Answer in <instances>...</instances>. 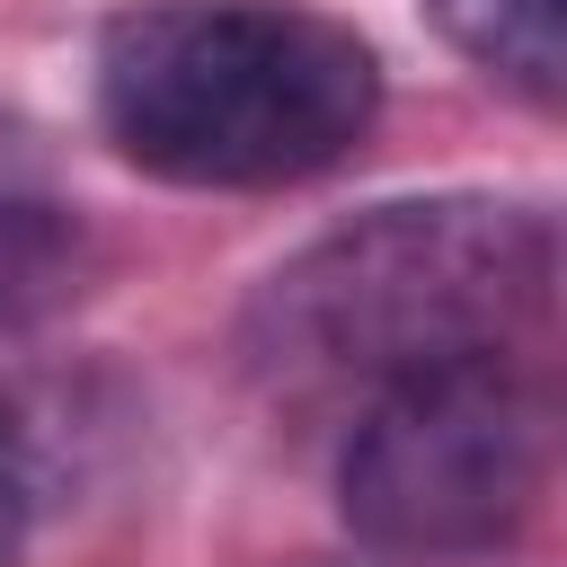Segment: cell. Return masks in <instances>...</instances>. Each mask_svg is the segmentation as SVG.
<instances>
[{
	"instance_id": "cell-1",
	"label": "cell",
	"mask_w": 567,
	"mask_h": 567,
	"mask_svg": "<svg viewBox=\"0 0 567 567\" xmlns=\"http://www.w3.org/2000/svg\"><path fill=\"white\" fill-rule=\"evenodd\" d=\"M558 301V213L540 195H390L301 239L239 310V354L284 399L390 390L443 363L523 354Z\"/></svg>"
},
{
	"instance_id": "cell-2",
	"label": "cell",
	"mask_w": 567,
	"mask_h": 567,
	"mask_svg": "<svg viewBox=\"0 0 567 567\" xmlns=\"http://www.w3.org/2000/svg\"><path fill=\"white\" fill-rule=\"evenodd\" d=\"M89 97L115 159L159 186H301L372 133L381 44L319 0H124Z\"/></svg>"
},
{
	"instance_id": "cell-3",
	"label": "cell",
	"mask_w": 567,
	"mask_h": 567,
	"mask_svg": "<svg viewBox=\"0 0 567 567\" xmlns=\"http://www.w3.org/2000/svg\"><path fill=\"white\" fill-rule=\"evenodd\" d=\"M558 408L523 354L443 363L363 399L337 452V514L372 558H487L549 496Z\"/></svg>"
},
{
	"instance_id": "cell-4",
	"label": "cell",
	"mask_w": 567,
	"mask_h": 567,
	"mask_svg": "<svg viewBox=\"0 0 567 567\" xmlns=\"http://www.w3.org/2000/svg\"><path fill=\"white\" fill-rule=\"evenodd\" d=\"M416 9L478 80L558 115V97H567V0H416Z\"/></svg>"
},
{
	"instance_id": "cell-5",
	"label": "cell",
	"mask_w": 567,
	"mask_h": 567,
	"mask_svg": "<svg viewBox=\"0 0 567 567\" xmlns=\"http://www.w3.org/2000/svg\"><path fill=\"white\" fill-rule=\"evenodd\" d=\"M80 275V213L0 142V319H35Z\"/></svg>"
},
{
	"instance_id": "cell-6",
	"label": "cell",
	"mask_w": 567,
	"mask_h": 567,
	"mask_svg": "<svg viewBox=\"0 0 567 567\" xmlns=\"http://www.w3.org/2000/svg\"><path fill=\"white\" fill-rule=\"evenodd\" d=\"M27 532H35V514H27V496H18V478L0 470V567L27 549Z\"/></svg>"
},
{
	"instance_id": "cell-7",
	"label": "cell",
	"mask_w": 567,
	"mask_h": 567,
	"mask_svg": "<svg viewBox=\"0 0 567 567\" xmlns=\"http://www.w3.org/2000/svg\"><path fill=\"white\" fill-rule=\"evenodd\" d=\"M275 567H354V558H275Z\"/></svg>"
}]
</instances>
